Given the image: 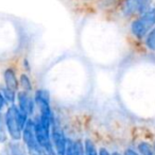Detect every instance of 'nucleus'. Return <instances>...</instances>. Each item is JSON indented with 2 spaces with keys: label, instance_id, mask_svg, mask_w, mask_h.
<instances>
[{
  "label": "nucleus",
  "instance_id": "f257e3e1",
  "mask_svg": "<svg viewBox=\"0 0 155 155\" xmlns=\"http://www.w3.org/2000/svg\"><path fill=\"white\" fill-rule=\"evenodd\" d=\"M153 26H155V8L146 11L139 18L134 20L131 26L133 35L137 38L144 37Z\"/></svg>",
  "mask_w": 155,
  "mask_h": 155
},
{
  "label": "nucleus",
  "instance_id": "f03ea898",
  "mask_svg": "<svg viewBox=\"0 0 155 155\" xmlns=\"http://www.w3.org/2000/svg\"><path fill=\"white\" fill-rule=\"evenodd\" d=\"M5 122L7 131L12 139L15 141L19 140L22 137V127L17 118V105L13 104L8 107L7 112L5 113Z\"/></svg>",
  "mask_w": 155,
  "mask_h": 155
},
{
  "label": "nucleus",
  "instance_id": "7ed1b4c3",
  "mask_svg": "<svg viewBox=\"0 0 155 155\" xmlns=\"http://www.w3.org/2000/svg\"><path fill=\"white\" fill-rule=\"evenodd\" d=\"M34 100L36 107L39 110V116L54 120L52 114L51 105H50V96L49 93L45 89H37L34 93Z\"/></svg>",
  "mask_w": 155,
  "mask_h": 155
},
{
  "label": "nucleus",
  "instance_id": "20e7f679",
  "mask_svg": "<svg viewBox=\"0 0 155 155\" xmlns=\"http://www.w3.org/2000/svg\"><path fill=\"white\" fill-rule=\"evenodd\" d=\"M22 139H24L25 144L28 148L30 154L43 151L41 146L38 144V142H37L36 136H35V131H34V122H33L32 119H29L26 127L22 130Z\"/></svg>",
  "mask_w": 155,
  "mask_h": 155
},
{
  "label": "nucleus",
  "instance_id": "39448f33",
  "mask_svg": "<svg viewBox=\"0 0 155 155\" xmlns=\"http://www.w3.org/2000/svg\"><path fill=\"white\" fill-rule=\"evenodd\" d=\"M51 140L56 155H66L68 139L66 138L62 129L55 123V121L51 127Z\"/></svg>",
  "mask_w": 155,
  "mask_h": 155
},
{
  "label": "nucleus",
  "instance_id": "423d86ee",
  "mask_svg": "<svg viewBox=\"0 0 155 155\" xmlns=\"http://www.w3.org/2000/svg\"><path fill=\"white\" fill-rule=\"evenodd\" d=\"M17 106L22 113H25L26 115H28L29 117L32 116L34 114L35 107H36V104H35L34 96L31 93L25 91H19L17 93Z\"/></svg>",
  "mask_w": 155,
  "mask_h": 155
},
{
  "label": "nucleus",
  "instance_id": "0eeeda50",
  "mask_svg": "<svg viewBox=\"0 0 155 155\" xmlns=\"http://www.w3.org/2000/svg\"><path fill=\"white\" fill-rule=\"evenodd\" d=\"M150 0H124L122 5V13L125 16L143 14L148 11Z\"/></svg>",
  "mask_w": 155,
  "mask_h": 155
},
{
  "label": "nucleus",
  "instance_id": "6e6552de",
  "mask_svg": "<svg viewBox=\"0 0 155 155\" xmlns=\"http://www.w3.org/2000/svg\"><path fill=\"white\" fill-rule=\"evenodd\" d=\"M3 82H5V87L16 91V93L19 91H18L19 89V78H17L16 71L11 67L7 68L3 72Z\"/></svg>",
  "mask_w": 155,
  "mask_h": 155
},
{
  "label": "nucleus",
  "instance_id": "1a4fd4ad",
  "mask_svg": "<svg viewBox=\"0 0 155 155\" xmlns=\"http://www.w3.org/2000/svg\"><path fill=\"white\" fill-rule=\"evenodd\" d=\"M66 155H84L82 143L80 141H71L68 139Z\"/></svg>",
  "mask_w": 155,
  "mask_h": 155
},
{
  "label": "nucleus",
  "instance_id": "9d476101",
  "mask_svg": "<svg viewBox=\"0 0 155 155\" xmlns=\"http://www.w3.org/2000/svg\"><path fill=\"white\" fill-rule=\"evenodd\" d=\"M19 87L21 88V91L32 93V91H33L32 81H31L30 77H29L27 73H21V74L19 75Z\"/></svg>",
  "mask_w": 155,
  "mask_h": 155
},
{
  "label": "nucleus",
  "instance_id": "9b49d317",
  "mask_svg": "<svg viewBox=\"0 0 155 155\" xmlns=\"http://www.w3.org/2000/svg\"><path fill=\"white\" fill-rule=\"evenodd\" d=\"M0 91L2 94L7 104H10V105L15 104L16 98H17V93H16V91H12V89L8 88V87H5V86H3L2 88L0 89Z\"/></svg>",
  "mask_w": 155,
  "mask_h": 155
},
{
  "label": "nucleus",
  "instance_id": "f8f14e48",
  "mask_svg": "<svg viewBox=\"0 0 155 155\" xmlns=\"http://www.w3.org/2000/svg\"><path fill=\"white\" fill-rule=\"evenodd\" d=\"M139 152L141 155H155V151L153 150V148L147 142H141L138 146Z\"/></svg>",
  "mask_w": 155,
  "mask_h": 155
},
{
  "label": "nucleus",
  "instance_id": "ddd939ff",
  "mask_svg": "<svg viewBox=\"0 0 155 155\" xmlns=\"http://www.w3.org/2000/svg\"><path fill=\"white\" fill-rule=\"evenodd\" d=\"M84 149H85V155H98L96 147L91 140H89V139L85 140Z\"/></svg>",
  "mask_w": 155,
  "mask_h": 155
},
{
  "label": "nucleus",
  "instance_id": "4468645a",
  "mask_svg": "<svg viewBox=\"0 0 155 155\" xmlns=\"http://www.w3.org/2000/svg\"><path fill=\"white\" fill-rule=\"evenodd\" d=\"M5 115L0 113V142L5 141L7 139V132H5Z\"/></svg>",
  "mask_w": 155,
  "mask_h": 155
},
{
  "label": "nucleus",
  "instance_id": "2eb2a0df",
  "mask_svg": "<svg viewBox=\"0 0 155 155\" xmlns=\"http://www.w3.org/2000/svg\"><path fill=\"white\" fill-rule=\"evenodd\" d=\"M146 45L149 49L155 51V28L148 34V37H147V41H146Z\"/></svg>",
  "mask_w": 155,
  "mask_h": 155
},
{
  "label": "nucleus",
  "instance_id": "dca6fc26",
  "mask_svg": "<svg viewBox=\"0 0 155 155\" xmlns=\"http://www.w3.org/2000/svg\"><path fill=\"white\" fill-rule=\"evenodd\" d=\"M11 151L12 155H26L22 147L20 144H18L17 142H14V143L11 144Z\"/></svg>",
  "mask_w": 155,
  "mask_h": 155
},
{
  "label": "nucleus",
  "instance_id": "f3484780",
  "mask_svg": "<svg viewBox=\"0 0 155 155\" xmlns=\"http://www.w3.org/2000/svg\"><path fill=\"white\" fill-rule=\"evenodd\" d=\"M43 153H44V155H56L55 150H54V148H53V144H52L51 147H49V148L44 149Z\"/></svg>",
  "mask_w": 155,
  "mask_h": 155
},
{
  "label": "nucleus",
  "instance_id": "a211bd4d",
  "mask_svg": "<svg viewBox=\"0 0 155 155\" xmlns=\"http://www.w3.org/2000/svg\"><path fill=\"white\" fill-rule=\"evenodd\" d=\"M5 105H7V102H5L2 94H1V91H0V113H1V110H3V107H5Z\"/></svg>",
  "mask_w": 155,
  "mask_h": 155
},
{
  "label": "nucleus",
  "instance_id": "6ab92c4d",
  "mask_svg": "<svg viewBox=\"0 0 155 155\" xmlns=\"http://www.w3.org/2000/svg\"><path fill=\"white\" fill-rule=\"evenodd\" d=\"M124 155H139V154L137 152H135L134 150H132V149H127L124 152Z\"/></svg>",
  "mask_w": 155,
  "mask_h": 155
},
{
  "label": "nucleus",
  "instance_id": "aec40b11",
  "mask_svg": "<svg viewBox=\"0 0 155 155\" xmlns=\"http://www.w3.org/2000/svg\"><path fill=\"white\" fill-rule=\"evenodd\" d=\"M99 155H110V152L106 150V149L102 148L101 150H100V152H99Z\"/></svg>",
  "mask_w": 155,
  "mask_h": 155
},
{
  "label": "nucleus",
  "instance_id": "412c9836",
  "mask_svg": "<svg viewBox=\"0 0 155 155\" xmlns=\"http://www.w3.org/2000/svg\"><path fill=\"white\" fill-rule=\"evenodd\" d=\"M113 155H120L119 153H117V152H115V153H113Z\"/></svg>",
  "mask_w": 155,
  "mask_h": 155
}]
</instances>
